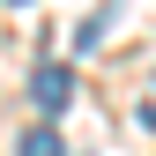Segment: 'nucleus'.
Instances as JSON below:
<instances>
[{
    "label": "nucleus",
    "instance_id": "nucleus-1",
    "mask_svg": "<svg viewBox=\"0 0 156 156\" xmlns=\"http://www.w3.org/2000/svg\"><path fill=\"white\" fill-rule=\"evenodd\" d=\"M30 89H37V112H67V104H74V67H60V60H45Z\"/></svg>",
    "mask_w": 156,
    "mask_h": 156
},
{
    "label": "nucleus",
    "instance_id": "nucleus-2",
    "mask_svg": "<svg viewBox=\"0 0 156 156\" xmlns=\"http://www.w3.org/2000/svg\"><path fill=\"white\" fill-rule=\"evenodd\" d=\"M23 156H67V149H60L52 126H30V134H23Z\"/></svg>",
    "mask_w": 156,
    "mask_h": 156
}]
</instances>
